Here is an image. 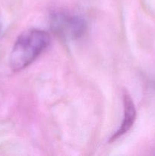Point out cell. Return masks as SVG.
Returning <instances> with one entry per match:
<instances>
[{"label":"cell","mask_w":155,"mask_h":156,"mask_svg":"<svg viewBox=\"0 0 155 156\" xmlns=\"http://www.w3.org/2000/svg\"><path fill=\"white\" fill-rule=\"evenodd\" d=\"M50 43V35L43 30L31 29L21 34L11 52L12 69L18 72L28 66L46 49Z\"/></svg>","instance_id":"1"},{"label":"cell","mask_w":155,"mask_h":156,"mask_svg":"<svg viewBox=\"0 0 155 156\" xmlns=\"http://www.w3.org/2000/svg\"><path fill=\"white\" fill-rule=\"evenodd\" d=\"M53 31L65 40L78 39L84 34L86 22L80 17L65 12H56L51 15Z\"/></svg>","instance_id":"2"},{"label":"cell","mask_w":155,"mask_h":156,"mask_svg":"<svg viewBox=\"0 0 155 156\" xmlns=\"http://www.w3.org/2000/svg\"><path fill=\"white\" fill-rule=\"evenodd\" d=\"M123 105H124V116H123L122 123L119 129L115 132V134L111 136L109 142H113L117 139L120 138L122 136L127 133L133 126L134 122L136 117V111L133 101L130 96L127 94H124L123 96Z\"/></svg>","instance_id":"3"},{"label":"cell","mask_w":155,"mask_h":156,"mask_svg":"<svg viewBox=\"0 0 155 156\" xmlns=\"http://www.w3.org/2000/svg\"><path fill=\"white\" fill-rule=\"evenodd\" d=\"M0 32H1V25H0Z\"/></svg>","instance_id":"4"}]
</instances>
